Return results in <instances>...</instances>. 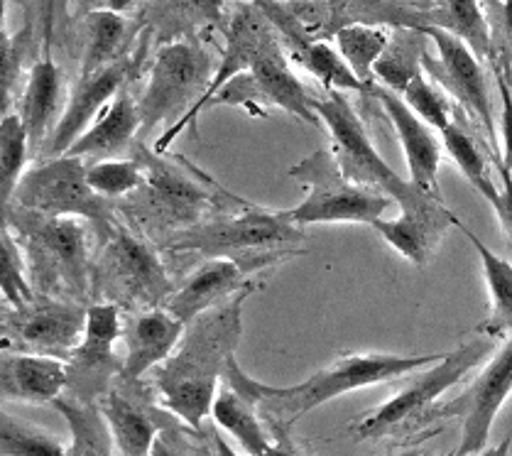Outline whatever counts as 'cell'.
<instances>
[{"mask_svg": "<svg viewBox=\"0 0 512 456\" xmlns=\"http://www.w3.org/2000/svg\"><path fill=\"white\" fill-rule=\"evenodd\" d=\"M0 292H3V307H25L37 300L25 251L8 226H3L0 233Z\"/></svg>", "mask_w": 512, "mask_h": 456, "instance_id": "cell-35", "label": "cell"}, {"mask_svg": "<svg viewBox=\"0 0 512 456\" xmlns=\"http://www.w3.org/2000/svg\"><path fill=\"white\" fill-rule=\"evenodd\" d=\"M89 224V221H86ZM84 219L45 216L20 206H5L3 226L23 246L37 297L84 302L94 287L91 231Z\"/></svg>", "mask_w": 512, "mask_h": 456, "instance_id": "cell-3", "label": "cell"}, {"mask_svg": "<svg viewBox=\"0 0 512 456\" xmlns=\"http://www.w3.org/2000/svg\"><path fill=\"white\" fill-rule=\"evenodd\" d=\"M59 94H62V74L57 64L45 57L30 69L27 84L20 101V118H23L27 135H30L32 152H37L42 145H47L49 121L54 118L59 106Z\"/></svg>", "mask_w": 512, "mask_h": 456, "instance_id": "cell-26", "label": "cell"}, {"mask_svg": "<svg viewBox=\"0 0 512 456\" xmlns=\"http://www.w3.org/2000/svg\"><path fill=\"white\" fill-rule=\"evenodd\" d=\"M86 177H89V184L94 187V192L111 199V202L113 199H123L140 192L147 182L143 165L135 157L133 160L111 157V160L91 162L89 170H86Z\"/></svg>", "mask_w": 512, "mask_h": 456, "instance_id": "cell-38", "label": "cell"}, {"mask_svg": "<svg viewBox=\"0 0 512 456\" xmlns=\"http://www.w3.org/2000/svg\"><path fill=\"white\" fill-rule=\"evenodd\" d=\"M446 354H422V356H400V354H348L329 368L309 376L304 383L290 385V388H275V385L260 383L238 366L233 358L228 366L226 383L241 390L245 398L253 400L258 410L270 412L275 420L292 425L307 412L317 410L329 400L353 393V390L370 388L378 383H390L422 366H434Z\"/></svg>", "mask_w": 512, "mask_h": 456, "instance_id": "cell-2", "label": "cell"}, {"mask_svg": "<svg viewBox=\"0 0 512 456\" xmlns=\"http://www.w3.org/2000/svg\"><path fill=\"white\" fill-rule=\"evenodd\" d=\"M304 241L307 236L302 226L294 224L287 211H268L248 204L174 233L165 241V248L172 253L204 255L206 260L231 258L250 273H258L307 253Z\"/></svg>", "mask_w": 512, "mask_h": 456, "instance_id": "cell-4", "label": "cell"}, {"mask_svg": "<svg viewBox=\"0 0 512 456\" xmlns=\"http://www.w3.org/2000/svg\"><path fill=\"white\" fill-rule=\"evenodd\" d=\"M223 0H160L162 23L174 27L204 25L219 18Z\"/></svg>", "mask_w": 512, "mask_h": 456, "instance_id": "cell-40", "label": "cell"}, {"mask_svg": "<svg viewBox=\"0 0 512 456\" xmlns=\"http://www.w3.org/2000/svg\"><path fill=\"white\" fill-rule=\"evenodd\" d=\"M290 177L307 184V197L287 209L297 226L312 224H368L383 219L392 199L363 184L351 182L341 172L331 150H314L290 167Z\"/></svg>", "mask_w": 512, "mask_h": 456, "instance_id": "cell-8", "label": "cell"}, {"mask_svg": "<svg viewBox=\"0 0 512 456\" xmlns=\"http://www.w3.org/2000/svg\"><path fill=\"white\" fill-rule=\"evenodd\" d=\"M86 170L89 165L84 157H47L45 162L25 172L10 204L35 214L84 219L103 236L118 221L116 206L111 199L94 192Z\"/></svg>", "mask_w": 512, "mask_h": 456, "instance_id": "cell-10", "label": "cell"}, {"mask_svg": "<svg viewBox=\"0 0 512 456\" xmlns=\"http://www.w3.org/2000/svg\"><path fill=\"white\" fill-rule=\"evenodd\" d=\"M390 32L385 27L375 25H346L336 32V50L341 52V57L346 59L348 67L356 72L358 79L363 84L370 86L373 79L375 64L383 57V52L390 45Z\"/></svg>", "mask_w": 512, "mask_h": 456, "instance_id": "cell-30", "label": "cell"}, {"mask_svg": "<svg viewBox=\"0 0 512 456\" xmlns=\"http://www.w3.org/2000/svg\"><path fill=\"white\" fill-rule=\"evenodd\" d=\"M402 99H405L407 106L427 123L429 128L434 130H446L451 126V106L446 101L444 91H439L432 81L424 76V72H419L415 79L407 84V89L402 91Z\"/></svg>", "mask_w": 512, "mask_h": 456, "instance_id": "cell-39", "label": "cell"}, {"mask_svg": "<svg viewBox=\"0 0 512 456\" xmlns=\"http://www.w3.org/2000/svg\"><path fill=\"white\" fill-rule=\"evenodd\" d=\"M495 79H498L500 103H503V111H500V138H503L500 160H503L505 167L512 170V91L500 69H495Z\"/></svg>", "mask_w": 512, "mask_h": 456, "instance_id": "cell-42", "label": "cell"}, {"mask_svg": "<svg viewBox=\"0 0 512 456\" xmlns=\"http://www.w3.org/2000/svg\"><path fill=\"white\" fill-rule=\"evenodd\" d=\"M52 407L67 420L72 432L67 456H116V439L98 403H84L64 393Z\"/></svg>", "mask_w": 512, "mask_h": 456, "instance_id": "cell-28", "label": "cell"}, {"mask_svg": "<svg viewBox=\"0 0 512 456\" xmlns=\"http://www.w3.org/2000/svg\"><path fill=\"white\" fill-rule=\"evenodd\" d=\"M422 456H456V452H449V454H429V452H422Z\"/></svg>", "mask_w": 512, "mask_h": 456, "instance_id": "cell-51", "label": "cell"}, {"mask_svg": "<svg viewBox=\"0 0 512 456\" xmlns=\"http://www.w3.org/2000/svg\"><path fill=\"white\" fill-rule=\"evenodd\" d=\"M441 143H444V150L449 152L451 160L456 162L461 175L473 184V189H476L486 202H490V199L498 194L500 187H495V182L490 179L488 160L486 155H483V150L478 148L476 140H473L464 128L451 123L449 128L441 130Z\"/></svg>", "mask_w": 512, "mask_h": 456, "instance_id": "cell-36", "label": "cell"}, {"mask_svg": "<svg viewBox=\"0 0 512 456\" xmlns=\"http://www.w3.org/2000/svg\"><path fill=\"white\" fill-rule=\"evenodd\" d=\"M98 407L123 456H150L155 439L174 427L165 410H160L138 388V380L118 378L111 390L98 400Z\"/></svg>", "mask_w": 512, "mask_h": 456, "instance_id": "cell-16", "label": "cell"}, {"mask_svg": "<svg viewBox=\"0 0 512 456\" xmlns=\"http://www.w3.org/2000/svg\"><path fill=\"white\" fill-rule=\"evenodd\" d=\"M30 135H27L20 113H5L0 123V189H3V206L13 202L20 179L25 175V165L30 160Z\"/></svg>", "mask_w": 512, "mask_h": 456, "instance_id": "cell-32", "label": "cell"}, {"mask_svg": "<svg viewBox=\"0 0 512 456\" xmlns=\"http://www.w3.org/2000/svg\"><path fill=\"white\" fill-rule=\"evenodd\" d=\"M238 84H241V91H223L216 101L248 103L250 106V101L260 99L272 103V106H280L282 111L309 123V126H319L321 123L312 108V94L304 89L302 81L287 67L277 42H272L268 50L260 54V59L253 64L248 76H241Z\"/></svg>", "mask_w": 512, "mask_h": 456, "instance_id": "cell-17", "label": "cell"}, {"mask_svg": "<svg viewBox=\"0 0 512 456\" xmlns=\"http://www.w3.org/2000/svg\"><path fill=\"white\" fill-rule=\"evenodd\" d=\"M98 8H106V10H113V13H125V10L130 8V5L135 3V0H96Z\"/></svg>", "mask_w": 512, "mask_h": 456, "instance_id": "cell-48", "label": "cell"}, {"mask_svg": "<svg viewBox=\"0 0 512 456\" xmlns=\"http://www.w3.org/2000/svg\"><path fill=\"white\" fill-rule=\"evenodd\" d=\"M135 160L143 165L147 182L140 192H135V199H130L128 209H138L135 214L140 224L165 228L174 236L206 221L209 214H228L250 204L233 197L228 189L219 187L196 167H192V172L179 170L162 160L155 150H145L143 145L135 150Z\"/></svg>", "mask_w": 512, "mask_h": 456, "instance_id": "cell-5", "label": "cell"}, {"mask_svg": "<svg viewBox=\"0 0 512 456\" xmlns=\"http://www.w3.org/2000/svg\"><path fill=\"white\" fill-rule=\"evenodd\" d=\"M424 37L434 42L437 47V62L424 54L422 67L429 69V74L454 96L461 106L468 108L473 116L478 118L483 128H486L490 140V152L500 155L498 138H495V116H493V103H490L486 74H483L481 59L476 57L464 42L449 30L439 25L417 27Z\"/></svg>", "mask_w": 512, "mask_h": 456, "instance_id": "cell-15", "label": "cell"}, {"mask_svg": "<svg viewBox=\"0 0 512 456\" xmlns=\"http://www.w3.org/2000/svg\"><path fill=\"white\" fill-rule=\"evenodd\" d=\"M505 27H508V37L512 45V0H505Z\"/></svg>", "mask_w": 512, "mask_h": 456, "instance_id": "cell-49", "label": "cell"}, {"mask_svg": "<svg viewBox=\"0 0 512 456\" xmlns=\"http://www.w3.org/2000/svg\"><path fill=\"white\" fill-rule=\"evenodd\" d=\"M373 91L375 96H378L380 106H383L385 116L390 118L397 138H400L407 170H410V182L415 184L419 192L429 194V197L434 199H441L439 165L444 143H439L437 135H434V128H429L427 123L407 106L400 94L385 89V86H378V89ZM441 202H444V199H441Z\"/></svg>", "mask_w": 512, "mask_h": 456, "instance_id": "cell-19", "label": "cell"}, {"mask_svg": "<svg viewBox=\"0 0 512 456\" xmlns=\"http://www.w3.org/2000/svg\"><path fill=\"white\" fill-rule=\"evenodd\" d=\"M54 5H57V0H40V15H42V25H45L47 35H49V30H52Z\"/></svg>", "mask_w": 512, "mask_h": 456, "instance_id": "cell-47", "label": "cell"}, {"mask_svg": "<svg viewBox=\"0 0 512 456\" xmlns=\"http://www.w3.org/2000/svg\"><path fill=\"white\" fill-rule=\"evenodd\" d=\"M130 76L128 59H118V62L108 64V67L98 69V72L81 74L76 81L72 96H69L67 108H64L62 118H59L57 128L52 130L47 140V155L59 157L67 155L76 140L91 128L94 118L103 113V108L116 99L118 91L123 89L125 79Z\"/></svg>", "mask_w": 512, "mask_h": 456, "instance_id": "cell-18", "label": "cell"}, {"mask_svg": "<svg viewBox=\"0 0 512 456\" xmlns=\"http://www.w3.org/2000/svg\"><path fill=\"white\" fill-rule=\"evenodd\" d=\"M250 270L231 258H209L201 268H196L182 285L174 290L165 309H170L179 322H194L199 314L233 300L248 287H258L263 282L250 278Z\"/></svg>", "mask_w": 512, "mask_h": 456, "instance_id": "cell-20", "label": "cell"}, {"mask_svg": "<svg viewBox=\"0 0 512 456\" xmlns=\"http://www.w3.org/2000/svg\"><path fill=\"white\" fill-rule=\"evenodd\" d=\"M211 72L209 54L194 40H170L160 47L152 62L150 79L140 96L138 108L143 118L140 135L160 126H177L194 111L204 91L209 89L206 76Z\"/></svg>", "mask_w": 512, "mask_h": 456, "instance_id": "cell-11", "label": "cell"}, {"mask_svg": "<svg viewBox=\"0 0 512 456\" xmlns=\"http://www.w3.org/2000/svg\"><path fill=\"white\" fill-rule=\"evenodd\" d=\"M422 452L424 449H402V452H395V454H390V456H422Z\"/></svg>", "mask_w": 512, "mask_h": 456, "instance_id": "cell-50", "label": "cell"}, {"mask_svg": "<svg viewBox=\"0 0 512 456\" xmlns=\"http://www.w3.org/2000/svg\"><path fill=\"white\" fill-rule=\"evenodd\" d=\"M0 388L3 403H35L54 405L69 388L67 361L42 354H23V351H3L0 358Z\"/></svg>", "mask_w": 512, "mask_h": 456, "instance_id": "cell-22", "label": "cell"}, {"mask_svg": "<svg viewBox=\"0 0 512 456\" xmlns=\"http://www.w3.org/2000/svg\"><path fill=\"white\" fill-rule=\"evenodd\" d=\"M150 456H189L184 452V447H179L177 427H170V430H165L155 439Z\"/></svg>", "mask_w": 512, "mask_h": 456, "instance_id": "cell-43", "label": "cell"}, {"mask_svg": "<svg viewBox=\"0 0 512 456\" xmlns=\"http://www.w3.org/2000/svg\"><path fill=\"white\" fill-rule=\"evenodd\" d=\"M490 351H493V339L481 336V339L468 341V344L446 354L429 371L412 378L400 393L392 395L388 403L375 407L368 415H363L361 420L353 422V439L366 442V439L390 437V434L400 432L402 427L412 425V422L429 420L434 403H437L441 395L449 388H454L456 383H461L466 373H471L483 358L490 356Z\"/></svg>", "mask_w": 512, "mask_h": 456, "instance_id": "cell-9", "label": "cell"}, {"mask_svg": "<svg viewBox=\"0 0 512 456\" xmlns=\"http://www.w3.org/2000/svg\"><path fill=\"white\" fill-rule=\"evenodd\" d=\"M140 130H143V118H140L138 101L130 91L121 89L91 123V128L67 150V155L84 157V160H111L130 148Z\"/></svg>", "mask_w": 512, "mask_h": 456, "instance_id": "cell-24", "label": "cell"}, {"mask_svg": "<svg viewBox=\"0 0 512 456\" xmlns=\"http://www.w3.org/2000/svg\"><path fill=\"white\" fill-rule=\"evenodd\" d=\"M312 108L329 130L331 145H334L331 152L341 172L351 182L388 194L392 202L400 204L402 211H424L444 204L441 199L419 192L410 179H402L392 170L383 155L375 150L366 126L346 101V96L339 91H326L324 96H312Z\"/></svg>", "mask_w": 512, "mask_h": 456, "instance_id": "cell-7", "label": "cell"}, {"mask_svg": "<svg viewBox=\"0 0 512 456\" xmlns=\"http://www.w3.org/2000/svg\"><path fill=\"white\" fill-rule=\"evenodd\" d=\"M439 27L459 37L478 59L493 57V35L478 0H446Z\"/></svg>", "mask_w": 512, "mask_h": 456, "instance_id": "cell-34", "label": "cell"}, {"mask_svg": "<svg viewBox=\"0 0 512 456\" xmlns=\"http://www.w3.org/2000/svg\"><path fill=\"white\" fill-rule=\"evenodd\" d=\"M456 219L459 216L449 206L439 204L424 211H402L397 219H378L373 228L402 258L415 263L417 268H427L441 238L456 224Z\"/></svg>", "mask_w": 512, "mask_h": 456, "instance_id": "cell-23", "label": "cell"}, {"mask_svg": "<svg viewBox=\"0 0 512 456\" xmlns=\"http://www.w3.org/2000/svg\"><path fill=\"white\" fill-rule=\"evenodd\" d=\"M417 30H405V35H397L390 40L388 50L375 64V79L383 81L385 89L402 94L415 76L422 72L424 52H417Z\"/></svg>", "mask_w": 512, "mask_h": 456, "instance_id": "cell-37", "label": "cell"}, {"mask_svg": "<svg viewBox=\"0 0 512 456\" xmlns=\"http://www.w3.org/2000/svg\"><path fill=\"white\" fill-rule=\"evenodd\" d=\"M118 339H123L121 307L111 302L91 304L84 339L67 361V395L84 403H98L111 390L123 373V358L116 356Z\"/></svg>", "mask_w": 512, "mask_h": 456, "instance_id": "cell-14", "label": "cell"}, {"mask_svg": "<svg viewBox=\"0 0 512 456\" xmlns=\"http://www.w3.org/2000/svg\"><path fill=\"white\" fill-rule=\"evenodd\" d=\"M211 417H214L216 427L231 434L250 456H265L272 447V437L265 432L258 405L245 398L241 390L228 385L226 380L216 395Z\"/></svg>", "mask_w": 512, "mask_h": 456, "instance_id": "cell-27", "label": "cell"}, {"mask_svg": "<svg viewBox=\"0 0 512 456\" xmlns=\"http://www.w3.org/2000/svg\"><path fill=\"white\" fill-rule=\"evenodd\" d=\"M0 456H67L62 439L35 422L5 412L0 415Z\"/></svg>", "mask_w": 512, "mask_h": 456, "instance_id": "cell-33", "label": "cell"}, {"mask_svg": "<svg viewBox=\"0 0 512 456\" xmlns=\"http://www.w3.org/2000/svg\"><path fill=\"white\" fill-rule=\"evenodd\" d=\"M456 228L471 241L476 248L478 258H481L483 278H486V287L490 295V314L486 322L478 324V334L488 336V339H503V336H512V263L493 253L476 233L468 228L464 221L456 219Z\"/></svg>", "mask_w": 512, "mask_h": 456, "instance_id": "cell-25", "label": "cell"}, {"mask_svg": "<svg viewBox=\"0 0 512 456\" xmlns=\"http://www.w3.org/2000/svg\"><path fill=\"white\" fill-rule=\"evenodd\" d=\"M258 287H248L233 300L199 314L187 324L182 341L162 366L155 368L152 390L157 403L201 432L211 417L219 383L226 380L228 366L236 358L243 336V302Z\"/></svg>", "mask_w": 512, "mask_h": 456, "instance_id": "cell-1", "label": "cell"}, {"mask_svg": "<svg viewBox=\"0 0 512 456\" xmlns=\"http://www.w3.org/2000/svg\"><path fill=\"white\" fill-rule=\"evenodd\" d=\"M512 393V336L490 356L488 366L473 378L461 395H456L449 403L434 407L429 420L437 417H459L461 439L456 447V456H473L488 447L490 430L503 410L505 400Z\"/></svg>", "mask_w": 512, "mask_h": 456, "instance_id": "cell-13", "label": "cell"}, {"mask_svg": "<svg viewBox=\"0 0 512 456\" xmlns=\"http://www.w3.org/2000/svg\"><path fill=\"white\" fill-rule=\"evenodd\" d=\"M510 444H512V439L505 437L503 442L493 444V447H486V449H483V452H478V454H473V456H510Z\"/></svg>", "mask_w": 512, "mask_h": 456, "instance_id": "cell-46", "label": "cell"}, {"mask_svg": "<svg viewBox=\"0 0 512 456\" xmlns=\"http://www.w3.org/2000/svg\"><path fill=\"white\" fill-rule=\"evenodd\" d=\"M294 59L299 62V67H304L314 79H319V84L326 91H339V94H343V91L370 89L348 67L341 52L326 45V42H299L297 50H294Z\"/></svg>", "mask_w": 512, "mask_h": 456, "instance_id": "cell-31", "label": "cell"}, {"mask_svg": "<svg viewBox=\"0 0 512 456\" xmlns=\"http://www.w3.org/2000/svg\"><path fill=\"white\" fill-rule=\"evenodd\" d=\"M184 329L187 324L179 322L165 307L130 314L123 322L125 358L121 378L140 380L145 373L162 366L182 341Z\"/></svg>", "mask_w": 512, "mask_h": 456, "instance_id": "cell-21", "label": "cell"}, {"mask_svg": "<svg viewBox=\"0 0 512 456\" xmlns=\"http://www.w3.org/2000/svg\"><path fill=\"white\" fill-rule=\"evenodd\" d=\"M128 23L121 13L96 8L86 15V50L81 62V74L98 72L108 64L118 62V54L125 45Z\"/></svg>", "mask_w": 512, "mask_h": 456, "instance_id": "cell-29", "label": "cell"}, {"mask_svg": "<svg viewBox=\"0 0 512 456\" xmlns=\"http://www.w3.org/2000/svg\"><path fill=\"white\" fill-rule=\"evenodd\" d=\"M211 456H241V454H238L219 432L211 430Z\"/></svg>", "mask_w": 512, "mask_h": 456, "instance_id": "cell-45", "label": "cell"}, {"mask_svg": "<svg viewBox=\"0 0 512 456\" xmlns=\"http://www.w3.org/2000/svg\"><path fill=\"white\" fill-rule=\"evenodd\" d=\"M91 280L103 300L130 314L165 307L177 290L155 248L121 219L101 236Z\"/></svg>", "mask_w": 512, "mask_h": 456, "instance_id": "cell-6", "label": "cell"}, {"mask_svg": "<svg viewBox=\"0 0 512 456\" xmlns=\"http://www.w3.org/2000/svg\"><path fill=\"white\" fill-rule=\"evenodd\" d=\"M493 162H495V170H498V175H500V189L488 204L493 206V211H495V216H498L500 226H503L505 236H508V241L512 243V170L503 165L500 155H493Z\"/></svg>", "mask_w": 512, "mask_h": 456, "instance_id": "cell-41", "label": "cell"}, {"mask_svg": "<svg viewBox=\"0 0 512 456\" xmlns=\"http://www.w3.org/2000/svg\"><path fill=\"white\" fill-rule=\"evenodd\" d=\"M265 456H304V454L299 452L292 442H287L282 434H275V437H272V447L268 449V454Z\"/></svg>", "mask_w": 512, "mask_h": 456, "instance_id": "cell-44", "label": "cell"}, {"mask_svg": "<svg viewBox=\"0 0 512 456\" xmlns=\"http://www.w3.org/2000/svg\"><path fill=\"white\" fill-rule=\"evenodd\" d=\"M81 3H91V0H81Z\"/></svg>", "mask_w": 512, "mask_h": 456, "instance_id": "cell-52", "label": "cell"}, {"mask_svg": "<svg viewBox=\"0 0 512 456\" xmlns=\"http://www.w3.org/2000/svg\"><path fill=\"white\" fill-rule=\"evenodd\" d=\"M89 307L81 302L37 297L25 307H3L0 341L3 351H23L69 361L86 331Z\"/></svg>", "mask_w": 512, "mask_h": 456, "instance_id": "cell-12", "label": "cell"}]
</instances>
